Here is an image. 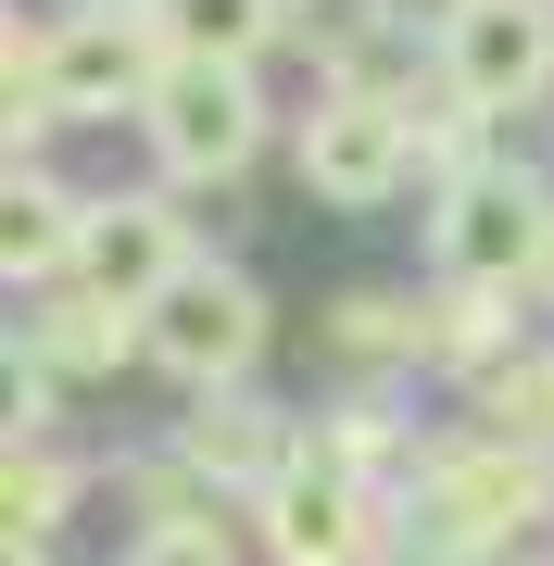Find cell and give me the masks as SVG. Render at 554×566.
I'll return each instance as SVG.
<instances>
[{
    "instance_id": "cell-21",
    "label": "cell",
    "mask_w": 554,
    "mask_h": 566,
    "mask_svg": "<svg viewBox=\"0 0 554 566\" xmlns=\"http://www.w3.org/2000/svg\"><path fill=\"white\" fill-rule=\"evenodd\" d=\"M378 566H479V554H441V542H390Z\"/></svg>"
},
{
    "instance_id": "cell-20",
    "label": "cell",
    "mask_w": 554,
    "mask_h": 566,
    "mask_svg": "<svg viewBox=\"0 0 554 566\" xmlns=\"http://www.w3.org/2000/svg\"><path fill=\"white\" fill-rule=\"evenodd\" d=\"M126 566H240V542H227L215 516H151L139 542H126Z\"/></svg>"
},
{
    "instance_id": "cell-14",
    "label": "cell",
    "mask_w": 554,
    "mask_h": 566,
    "mask_svg": "<svg viewBox=\"0 0 554 566\" xmlns=\"http://www.w3.org/2000/svg\"><path fill=\"white\" fill-rule=\"evenodd\" d=\"M290 25H303V0H165L151 39H165V63H265Z\"/></svg>"
},
{
    "instance_id": "cell-11",
    "label": "cell",
    "mask_w": 554,
    "mask_h": 566,
    "mask_svg": "<svg viewBox=\"0 0 554 566\" xmlns=\"http://www.w3.org/2000/svg\"><path fill=\"white\" fill-rule=\"evenodd\" d=\"M76 189L51 177L39 151L0 164V290H63V264H76Z\"/></svg>"
},
{
    "instance_id": "cell-17",
    "label": "cell",
    "mask_w": 554,
    "mask_h": 566,
    "mask_svg": "<svg viewBox=\"0 0 554 566\" xmlns=\"http://www.w3.org/2000/svg\"><path fill=\"white\" fill-rule=\"evenodd\" d=\"M479 441H516V453H554V340H516L492 378H479Z\"/></svg>"
},
{
    "instance_id": "cell-8",
    "label": "cell",
    "mask_w": 554,
    "mask_h": 566,
    "mask_svg": "<svg viewBox=\"0 0 554 566\" xmlns=\"http://www.w3.org/2000/svg\"><path fill=\"white\" fill-rule=\"evenodd\" d=\"M290 164H303V189H315V202L378 214L390 189L416 177V139H404V114H390V102H353V88H328V102L290 126Z\"/></svg>"
},
{
    "instance_id": "cell-3",
    "label": "cell",
    "mask_w": 554,
    "mask_h": 566,
    "mask_svg": "<svg viewBox=\"0 0 554 566\" xmlns=\"http://www.w3.org/2000/svg\"><path fill=\"white\" fill-rule=\"evenodd\" d=\"M139 365H165L189 403H215V390H252V365H265V290L240 277V264H189L165 303L139 315Z\"/></svg>"
},
{
    "instance_id": "cell-19",
    "label": "cell",
    "mask_w": 554,
    "mask_h": 566,
    "mask_svg": "<svg viewBox=\"0 0 554 566\" xmlns=\"http://www.w3.org/2000/svg\"><path fill=\"white\" fill-rule=\"evenodd\" d=\"M51 403H63V390H51V365L25 353V327H13V340H0V453L51 441Z\"/></svg>"
},
{
    "instance_id": "cell-16",
    "label": "cell",
    "mask_w": 554,
    "mask_h": 566,
    "mask_svg": "<svg viewBox=\"0 0 554 566\" xmlns=\"http://www.w3.org/2000/svg\"><path fill=\"white\" fill-rule=\"evenodd\" d=\"M328 353L353 378H404V365H429V303H404V290H341L328 303Z\"/></svg>"
},
{
    "instance_id": "cell-2",
    "label": "cell",
    "mask_w": 554,
    "mask_h": 566,
    "mask_svg": "<svg viewBox=\"0 0 554 566\" xmlns=\"http://www.w3.org/2000/svg\"><path fill=\"white\" fill-rule=\"evenodd\" d=\"M554 240V177L516 151H467L429 202V252L441 277H479V290H530V264Z\"/></svg>"
},
{
    "instance_id": "cell-4",
    "label": "cell",
    "mask_w": 554,
    "mask_h": 566,
    "mask_svg": "<svg viewBox=\"0 0 554 566\" xmlns=\"http://www.w3.org/2000/svg\"><path fill=\"white\" fill-rule=\"evenodd\" d=\"M139 126H151L165 189H227L252 151H265V76H252V63H165Z\"/></svg>"
},
{
    "instance_id": "cell-25",
    "label": "cell",
    "mask_w": 554,
    "mask_h": 566,
    "mask_svg": "<svg viewBox=\"0 0 554 566\" xmlns=\"http://www.w3.org/2000/svg\"><path fill=\"white\" fill-rule=\"evenodd\" d=\"M530 566H554V554H530Z\"/></svg>"
},
{
    "instance_id": "cell-23",
    "label": "cell",
    "mask_w": 554,
    "mask_h": 566,
    "mask_svg": "<svg viewBox=\"0 0 554 566\" xmlns=\"http://www.w3.org/2000/svg\"><path fill=\"white\" fill-rule=\"evenodd\" d=\"M530 290H542V303H554V240H542V264H530Z\"/></svg>"
},
{
    "instance_id": "cell-9",
    "label": "cell",
    "mask_w": 554,
    "mask_h": 566,
    "mask_svg": "<svg viewBox=\"0 0 554 566\" xmlns=\"http://www.w3.org/2000/svg\"><path fill=\"white\" fill-rule=\"evenodd\" d=\"M165 76V39L139 13H63L39 25V102L51 114H139Z\"/></svg>"
},
{
    "instance_id": "cell-12",
    "label": "cell",
    "mask_w": 554,
    "mask_h": 566,
    "mask_svg": "<svg viewBox=\"0 0 554 566\" xmlns=\"http://www.w3.org/2000/svg\"><path fill=\"white\" fill-rule=\"evenodd\" d=\"M303 453L328 465V479H353V491H404V465H416V428H404V403L390 390H353V403H328V416H303Z\"/></svg>"
},
{
    "instance_id": "cell-10",
    "label": "cell",
    "mask_w": 554,
    "mask_h": 566,
    "mask_svg": "<svg viewBox=\"0 0 554 566\" xmlns=\"http://www.w3.org/2000/svg\"><path fill=\"white\" fill-rule=\"evenodd\" d=\"M290 441H303L290 416H265L252 390H215V403H189L177 465H189V491H240V504H265V479L290 465Z\"/></svg>"
},
{
    "instance_id": "cell-15",
    "label": "cell",
    "mask_w": 554,
    "mask_h": 566,
    "mask_svg": "<svg viewBox=\"0 0 554 566\" xmlns=\"http://www.w3.org/2000/svg\"><path fill=\"white\" fill-rule=\"evenodd\" d=\"M516 303H530V290H479V277H441L429 290V365H453V378H492V365L516 353Z\"/></svg>"
},
{
    "instance_id": "cell-26",
    "label": "cell",
    "mask_w": 554,
    "mask_h": 566,
    "mask_svg": "<svg viewBox=\"0 0 554 566\" xmlns=\"http://www.w3.org/2000/svg\"><path fill=\"white\" fill-rule=\"evenodd\" d=\"M441 13H453V0H441Z\"/></svg>"
},
{
    "instance_id": "cell-22",
    "label": "cell",
    "mask_w": 554,
    "mask_h": 566,
    "mask_svg": "<svg viewBox=\"0 0 554 566\" xmlns=\"http://www.w3.org/2000/svg\"><path fill=\"white\" fill-rule=\"evenodd\" d=\"M76 13H139V25H151V13H165V0H76Z\"/></svg>"
},
{
    "instance_id": "cell-18",
    "label": "cell",
    "mask_w": 554,
    "mask_h": 566,
    "mask_svg": "<svg viewBox=\"0 0 554 566\" xmlns=\"http://www.w3.org/2000/svg\"><path fill=\"white\" fill-rule=\"evenodd\" d=\"M76 491H88V465H76V453H51V441L0 453V542H25V554H39L51 528L76 516Z\"/></svg>"
},
{
    "instance_id": "cell-5",
    "label": "cell",
    "mask_w": 554,
    "mask_h": 566,
    "mask_svg": "<svg viewBox=\"0 0 554 566\" xmlns=\"http://www.w3.org/2000/svg\"><path fill=\"white\" fill-rule=\"evenodd\" d=\"M429 76L479 126L554 102V0H453V13L429 25Z\"/></svg>"
},
{
    "instance_id": "cell-1",
    "label": "cell",
    "mask_w": 554,
    "mask_h": 566,
    "mask_svg": "<svg viewBox=\"0 0 554 566\" xmlns=\"http://www.w3.org/2000/svg\"><path fill=\"white\" fill-rule=\"evenodd\" d=\"M542 516H554V453L479 441V428L416 441L404 491H390V528H404V542H441V554H479V566H492L504 542H530Z\"/></svg>"
},
{
    "instance_id": "cell-24",
    "label": "cell",
    "mask_w": 554,
    "mask_h": 566,
    "mask_svg": "<svg viewBox=\"0 0 554 566\" xmlns=\"http://www.w3.org/2000/svg\"><path fill=\"white\" fill-rule=\"evenodd\" d=\"M0 566H51V554H25V542H0Z\"/></svg>"
},
{
    "instance_id": "cell-6",
    "label": "cell",
    "mask_w": 554,
    "mask_h": 566,
    "mask_svg": "<svg viewBox=\"0 0 554 566\" xmlns=\"http://www.w3.org/2000/svg\"><path fill=\"white\" fill-rule=\"evenodd\" d=\"M189 264H202V240H189V214L165 202V189H102V202L76 214L63 290H88V303H114V315H151Z\"/></svg>"
},
{
    "instance_id": "cell-7",
    "label": "cell",
    "mask_w": 554,
    "mask_h": 566,
    "mask_svg": "<svg viewBox=\"0 0 554 566\" xmlns=\"http://www.w3.org/2000/svg\"><path fill=\"white\" fill-rule=\"evenodd\" d=\"M252 542H265V566H378L404 528H390V504H378V491L328 479V465L290 441V465L265 479V504H252Z\"/></svg>"
},
{
    "instance_id": "cell-13",
    "label": "cell",
    "mask_w": 554,
    "mask_h": 566,
    "mask_svg": "<svg viewBox=\"0 0 554 566\" xmlns=\"http://www.w3.org/2000/svg\"><path fill=\"white\" fill-rule=\"evenodd\" d=\"M25 353L51 365V390H63V378H126V365H139V315L88 303V290H39V315H25Z\"/></svg>"
}]
</instances>
